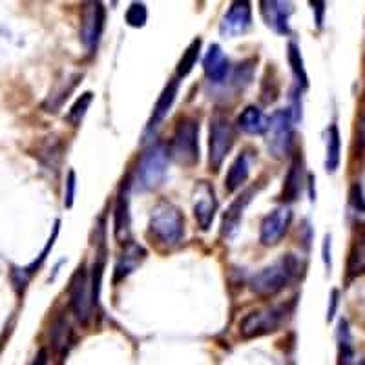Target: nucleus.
Wrapping results in <instances>:
<instances>
[{
    "instance_id": "obj_1",
    "label": "nucleus",
    "mask_w": 365,
    "mask_h": 365,
    "mask_svg": "<svg viewBox=\"0 0 365 365\" xmlns=\"http://www.w3.org/2000/svg\"><path fill=\"white\" fill-rule=\"evenodd\" d=\"M150 234L158 240L159 245H179L185 237V217L181 210L170 201L155 205L150 216Z\"/></svg>"
},
{
    "instance_id": "obj_2",
    "label": "nucleus",
    "mask_w": 365,
    "mask_h": 365,
    "mask_svg": "<svg viewBox=\"0 0 365 365\" xmlns=\"http://www.w3.org/2000/svg\"><path fill=\"white\" fill-rule=\"evenodd\" d=\"M298 270V262L292 254H287L282 259L274 262L272 265L265 267L262 272H257L250 282L252 291L257 296H274L278 294L282 289H285L291 279L294 278Z\"/></svg>"
},
{
    "instance_id": "obj_3",
    "label": "nucleus",
    "mask_w": 365,
    "mask_h": 365,
    "mask_svg": "<svg viewBox=\"0 0 365 365\" xmlns=\"http://www.w3.org/2000/svg\"><path fill=\"white\" fill-rule=\"evenodd\" d=\"M168 154L182 166H194L200 161V123L194 117H182L175 126Z\"/></svg>"
},
{
    "instance_id": "obj_4",
    "label": "nucleus",
    "mask_w": 365,
    "mask_h": 365,
    "mask_svg": "<svg viewBox=\"0 0 365 365\" xmlns=\"http://www.w3.org/2000/svg\"><path fill=\"white\" fill-rule=\"evenodd\" d=\"M168 148L161 143L150 146L137 166V185L141 190H154L163 182L168 168Z\"/></svg>"
},
{
    "instance_id": "obj_5",
    "label": "nucleus",
    "mask_w": 365,
    "mask_h": 365,
    "mask_svg": "<svg viewBox=\"0 0 365 365\" xmlns=\"http://www.w3.org/2000/svg\"><path fill=\"white\" fill-rule=\"evenodd\" d=\"M287 312H289V307H285V305H274V307L257 309V311L249 312L240 324L241 336L250 340V338L265 336V334L278 331L285 322Z\"/></svg>"
},
{
    "instance_id": "obj_6",
    "label": "nucleus",
    "mask_w": 365,
    "mask_h": 365,
    "mask_svg": "<svg viewBox=\"0 0 365 365\" xmlns=\"http://www.w3.org/2000/svg\"><path fill=\"white\" fill-rule=\"evenodd\" d=\"M234 141H236V133H234L230 120L223 113L217 112L210 119V139H208V165H210V170H220L225 158L232 150Z\"/></svg>"
},
{
    "instance_id": "obj_7",
    "label": "nucleus",
    "mask_w": 365,
    "mask_h": 365,
    "mask_svg": "<svg viewBox=\"0 0 365 365\" xmlns=\"http://www.w3.org/2000/svg\"><path fill=\"white\" fill-rule=\"evenodd\" d=\"M267 148L276 159L285 158L292 145V115L289 110L274 112L267 125Z\"/></svg>"
},
{
    "instance_id": "obj_8",
    "label": "nucleus",
    "mask_w": 365,
    "mask_h": 365,
    "mask_svg": "<svg viewBox=\"0 0 365 365\" xmlns=\"http://www.w3.org/2000/svg\"><path fill=\"white\" fill-rule=\"evenodd\" d=\"M68 292H70V307L73 314L77 316L81 324H88V319L91 318V309L96 305V299H93V289L88 282V272L84 265H81L73 278H71Z\"/></svg>"
},
{
    "instance_id": "obj_9",
    "label": "nucleus",
    "mask_w": 365,
    "mask_h": 365,
    "mask_svg": "<svg viewBox=\"0 0 365 365\" xmlns=\"http://www.w3.org/2000/svg\"><path fill=\"white\" fill-rule=\"evenodd\" d=\"M104 29V8L101 2H86L83 6L81 17V41L90 53H93L99 44Z\"/></svg>"
},
{
    "instance_id": "obj_10",
    "label": "nucleus",
    "mask_w": 365,
    "mask_h": 365,
    "mask_svg": "<svg viewBox=\"0 0 365 365\" xmlns=\"http://www.w3.org/2000/svg\"><path fill=\"white\" fill-rule=\"evenodd\" d=\"M292 221V210L289 207H278L270 212L269 216H265L262 223V234H259V240H262L263 245L272 247L278 245L279 241L285 237V234L289 232V227H291Z\"/></svg>"
},
{
    "instance_id": "obj_11",
    "label": "nucleus",
    "mask_w": 365,
    "mask_h": 365,
    "mask_svg": "<svg viewBox=\"0 0 365 365\" xmlns=\"http://www.w3.org/2000/svg\"><path fill=\"white\" fill-rule=\"evenodd\" d=\"M217 212V197L214 187L207 181H200L194 190V216L203 230H208Z\"/></svg>"
},
{
    "instance_id": "obj_12",
    "label": "nucleus",
    "mask_w": 365,
    "mask_h": 365,
    "mask_svg": "<svg viewBox=\"0 0 365 365\" xmlns=\"http://www.w3.org/2000/svg\"><path fill=\"white\" fill-rule=\"evenodd\" d=\"M250 26H252V9L249 2H234L225 13L220 31L223 37H237L245 34Z\"/></svg>"
},
{
    "instance_id": "obj_13",
    "label": "nucleus",
    "mask_w": 365,
    "mask_h": 365,
    "mask_svg": "<svg viewBox=\"0 0 365 365\" xmlns=\"http://www.w3.org/2000/svg\"><path fill=\"white\" fill-rule=\"evenodd\" d=\"M259 6H262V15L269 28H272L276 34H289V15L292 11L289 2H276V0L270 2V0H265Z\"/></svg>"
},
{
    "instance_id": "obj_14",
    "label": "nucleus",
    "mask_w": 365,
    "mask_h": 365,
    "mask_svg": "<svg viewBox=\"0 0 365 365\" xmlns=\"http://www.w3.org/2000/svg\"><path fill=\"white\" fill-rule=\"evenodd\" d=\"M203 70L208 81L214 84H221L227 79L228 71H230V63L217 44H212L208 48V53L203 58Z\"/></svg>"
},
{
    "instance_id": "obj_15",
    "label": "nucleus",
    "mask_w": 365,
    "mask_h": 365,
    "mask_svg": "<svg viewBox=\"0 0 365 365\" xmlns=\"http://www.w3.org/2000/svg\"><path fill=\"white\" fill-rule=\"evenodd\" d=\"M145 257L146 252L143 247H139L137 243H132V241H126L125 250H123L120 256L117 257L115 282H120V279H125L126 276H130L137 267L145 262Z\"/></svg>"
},
{
    "instance_id": "obj_16",
    "label": "nucleus",
    "mask_w": 365,
    "mask_h": 365,
    "mask_svg": "<svg viewBox=\"0 0 365 365\" xmlns=\"http://www.w3.org/2000/svg\"><path fill=\"white\" fill-rule=\"evenodd\" d=\"M252 194L254 188H249L245 194H241L240 197L228 207V210L225 212L223 223H221V234H223L225 237H232L234 234L237 232V228H240L241 225V217H243V212H245L247 205L252 200Z\"/></svg>"
},
{
    "instance_id": "obj_17",
    "label": "nucleus",
    "mask_w": 365,
    "mask_h": 365,
    "mask_svg": "<svg viewBox=\"0 0 365 365\" xmlns=\"http://www.w3.org/2000/svg\"><path fill=\"white\" fill-rule=\"evenodd\" d=\"M303 181H305V170H303L302 155H294L287 174L285 185H283V201H296L302 194Z\"/></svg>"
},
{
    "instance_id": "obj_18",
    "label": "nucleus",
    "mask_w": 365,
    "mask_h": 365,
    "mask_svg": "<svg viewBox=\"0 0 365 365\" xmlns=\"http://www.w3.org/2000/svg\"><path fill=\"white\" fill-rule=\"evenodd\" d=\"M250 174V159L249 154H241L234 159V163L228 168V174L225 178V190L227 192H236L237 188H241L245 185V181L249 179Z\"/></svg>"
},
{
    "instance_id": "obj_19",
    "label": "nucleus",
    "mask_w": 365,
    "mask_h": 365,
    "mask_svg": "<svg viewBox=\"0 0 365 365\" xmlns=\"http://www.w3.org/2000/svg\"><path fill=\"white\" fill-rule=\"evenodd\" d=\"M178 88H179L178 79H172L170 83L166 84L165 90H163V93L159 96L158 103H155V108H154V113H152V119H150L148 130L158 128L159 123H161V120L168 115V112H170V108H172V104H174V101H175V96H178Z\"/></svg>"
},
{
    "instance_id": "obj_20",
    "label": "nucleus",
    "mask_w": 365,
    "mask_h": 365,
    "mask_svg": "<svg viewBox=\"0 0 365 365\" xmlns=\"http://www.w3.org/2000/svg\"><path fill=\"white\" fill-rule=\"evenodd\" d=\"M57 232H58V221H57V223H55L53 236L50 237V241H48V245H46V249L42 250V254H41V256H38V259H35V262L31 263V265L24 267V269H13L11 279H13V283H15V287H17L19 291H21V289H22V291H24L26 285H28V282H29V279H31V276H34V274L37 272V269H38V267H41V263L46 259V254L50 252V249H51V247H53L55 237H57Z\"/></svg>"
},
{
    "instance_id": "obj_21",
    "label": "nucleus",
    "mask_w": 365,
    "mask_h": 365,
    "mask_svg": "<svg viewBox=\"0 0 365 365\" xmlns=\"http://www.w3.org/2000/svg\"><path fill=\"white\" fill-rule=\"evenodd\" d=\"M269 120L265 119L263 112L257 106H247L241 115L237 117V126L243 132L250 133V135H257V133H265Z\"/></svg>"
},
{
    "instance_id": "obj_22",
    "label": "nucleus",
    "mask_w": 365,
    "mask_h": 365,
    "mask_svg": "<svg viewBox=\"0 0 365 365\" xmlns=\"http://www.w3.org/2000/svg\"><path fill=\"white\" fill-rule=\"evenodd\" d=\"M341 139H340V130L336 125H331L327 132V158H325V168L329 174H334L340 166L341 158Z\"/></svg>"
},
{
    "instance_id": "obj_23",
    "label": "nucleus",
    "mask_w": 365,
    "mask_h": 365,
    "mask_svg": "<svg viewBox=\"0 0 365 365\" xmlns=\"http://www.w3.org/2000/svg\"><path fill=\"white\" fill-rule=\"evenodd\" d=\"M130 234V214H128V192L120 194L115 207V237L128 240Z\"/></svg>"
},
{
    "instance_id": "obj_24",
    "label": "nucleus",
    "mask_w": 365,
    "mask_h": 365,
    "mask_svg": "<svg viewBox=\"0 0 365 365\" xmlns=\"http://www.w3.org/2000/svg\"><path fill=\"white\" fill-rule=\"evenodd\" d=\"M79 79H81V75H73V77H71V79H68L63 86L58 88L57 91H53V93L50 96V99L46 101V104H44L46 112H57V108H61L64 101L68 99V96H70L71 90L75 88V84L79 83Z\"/></svg>"
},
{
    "instance_id": "obj_25",
    "label": "nucleus",
    "mask_w": 365,
    "mask_h": 365,
    "mask_svg": "<svg viewBox=\"0 0 365 365\" xmlns=\"http://www.w3.org/2000/svg\"><path fill=\"white\" fill-rule=\"evenodd\" d=\"M201 50V38H195L192 41V44L188 46L187 51L182 53L181 61L178 64V77H187L192 70H194L195 63H197V57H200Z\"/></svg>"
},
{
    "instance_id": "obj_26",
    "label": "nucleus",
    "mask_w": 365,
    "mask_h": 365,
    "mask_svg": "<svg viewBox=\"0 0 365 365\" xmlns=\"http://www.w3.org/2000/svg\"><path fill=\"white\" fill-rule=\"evenodd\" d=\"M91 101H93V93H91V91H86V93H83L79 99L75 101V104L71 106V110L68 112V115H66V119L70 125H73V126L81 125V120H83L84 113H86V110L90 108Z\"/></svg>"
},
{
    "instance_id": "obj_27",
    "label": "nucleus",
    "mask_w": 365,
    "mask_h": 365,
    "mask_svg": "<svg viewBox=\"0 0 365 365\" xmlns=\"http://www.w3.org/2000/svg\"><path fill=\"white\" fill-rule=\"evenodd\" d=\"M289 63H291L292 71H294V77L298 79V83H302L303 88L309 86V79H307V73H305V68H303V58L302 53H299V48L291 42L289 44Z\"/></svg>"
},
{
    "instance_id": "obj_28",
    "label": "nucleus",
    "mask_w": 365,
    "mask_h": 365,
    "mask_svg": "<svg viewBox=\"0 0 365 365\" xmlns=\"http://www.w3.org/2000/svg\"><path fill=\"white\" fill-rule=\"evenodd\" d=\"M365 270V237H360V240L354 243L353 252H351V257H349V274L351 276H356V274L364 272Z\"/></svg>"
},
{
    "instance_id": "obj_29",
    "label": "nucleus",
    "mask_w": 365,
    "mask_h": 365,
    "mask_svg": "<svg viewBox=\"0 0 365 365\" xmlns=\"http://www.w3.org/2000/svg\"><path fill=\"white\" fill-rule=\"evenodd\" d=\"M146 19H148V11H146V6L141 4V2H133L128 11H126V22L132 28H143L146 24Z\"/></svg>"
},
{
    "instance_id": "obj_30",
    "label": "nucleus",
    "mask_w": 365,
    "mask_h": 365,
    "mask_svg": "<svg viewBox=\"0 0 365 365\" xmlns=\"http://www.w3.org/2000/svg\"><path fill=\"white\" fill-rule=\"evenodd\" d=\"M53 344L57 349H66L70 344V325L64 319H58L53 327Z\"/></svg>"
},
{
    "instance_id": "obj_31",
    "label": "nucleus",
    "mask_w": 365,
    "mask_h": 365,
    "mask_svg": "<svg viewBox=\"0 0 365 365\" xmlns=\"http://www.w3.org/2000/svg\"><path fill=\"white\" fill-rule=\"evenodd\" d=\"M250 79H252V66H250V63L240 64L236 73V83L241 86V81H243V86H245V84L250 83Z\"/></svg>"
},
{
    "instance_id": "obj_32",
    "label": "nucleus",
    "mask_w": 365,
    "mask_h": 365,
    "mask_svg": "<svg viewBox=\"0 0 365 365\" xmlns=\"http://www.w3.org/2000/svg\"><path fill=\"white\" fill-rule=\"evenodd\" d=\"M66 200H64V203H66V207H71L73 205V195H75V172L70 170L68 172V181H66Z\"/></svg>"
},
{
    "instance_id": "obj_33",
    "label": "nucleus",
    "mask_w": 365,
    "mask_h": 365,
    "mask_svg": "<svg viewBox=\"0 0 365 365\" xmlns=\"http://www.w3.org/2000/svg\"><path fill=\"white\" fill-rule=\"evenodd\" d=\"M336 303H338V292L332 291V305H331V311H329V314H327V319H332V316H334V309H336Z\"/></svg>"
},
{
    "instance_id": "obj_34",
    "label": "nucleus",
    "mask_w": 365,
    "mask_h": 365,
    "mask_svg": "<svg viewBox=\"0 0 365 365\" xmlns=\"http://www.w3.org/2000/svg\"><path fill=\"white\" fill-rule=\"evenodd\" d=\"M358 133H360V141H361V145H365V112L361 113L360 130H358Z\"/></svg>"
},
{
    "instance_id": "obj_35",
    "label": "nucleus",
    "mask_w": 365,
    "mask_h": 365,
    "mask_svg": "<svg viewBox=\"0 0 365 365\" xmlns=\"http://www.w3.org/2000/svg\"><path fill=\"white\" fill-rule=\"evenodd\" d=\"M34 365H46V353H44V351H41V353H38V356L35 358Z\"/></svg>"
}]
</instances>
